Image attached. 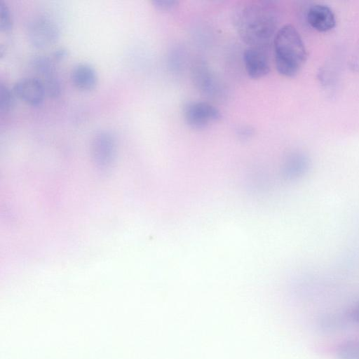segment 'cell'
Masks as SVG:
<instances>
[{
  "mask_svg": "<svg viewBox=\"0 0 359 359\" xmlns=\"http://www.w3.org/2000/svg\"><path fill=\"white\" fill-rule=\"evenodd\" d=\"M279 14L269 1H254L238 6L233 15L235 28L249 47L269 48L277 32Z\"/></svg>",
  "mask_w": 359,
  "mask_h": 359,
  "instance_id": "6da1fadb",
  "label": "cell"
},
{
  "mask_svg": "<svg viewBox=\"0 0 359 359\" xmlns=\"http://www.w3.org/2000/svg\"><path fill=\"white\" fill-rule=\"evenodd\" d=\"M274 60L278 72L285 77L296 76L307 59L303 39L292 25H285L277 31L273 40Z\"/></svg>",
  "mask_w": 359,
  "mask_h": 359,
  "instance_id": "7a4b0ae2",
  "label": "cell"
},
{
  "mask_svg": "<svg viewBox=\"0 0 359 359\" xmlns=\"http://www.w3.org/2000/svg\"><path fill=\"white\" fill-rule=\"evenodd\" d=\"M26 34L33 47L43 48L56 42L60 36V29L52 18L46 15H38L29 21Z\"/></svg>",
  "mask_w": 359,
  "mask_h": 359,
  "instance_id": "3957f363",
  "label": "cell"
},
{
  "mask_svg": "<svg viewBox=\"0 0 359 359\" xmlns=\"http://www.w3.org/2000/svg\"><path fill=\"white\" fill-rule=\"evenodd\" d=\"M184 117L187 123L195 129H202L221 118L219 110L206 102H192L184 108Z\"/></svg>",
  "mask_w": 359,
  "mask_h": 359,
  "instance_id": "277c9868",
  "label": "cell"
},
{
  "mask_svg": "<svg viewBox=\"0 0 359 359\" xmlns=\"http://www.w3.org/2000/svg\"><path fill=\"white\" fill-rule=\"evenodd\" d=\"M116 142L114 135L109 130L97 131L91 142V152L95 163L101 168L109 166L114 160Z\"/></svg>",
  "mask_w": 359,
  "mask_h": 359,
  "instance_id": "5b68a950",
  "label": "cell"
},
{
  "mask_svg": "<svg viewBox=\"0 0 359 359\" xmlns=\"http://www.w3.org/2000/svg\"><path fill=\"white\" fill-rule=\"evenodd\" d=\"M16 97L32 106H39L46 96L44 88L37 77H24L17 81L13 86Z\"/></svg>",
  "mask_w": 359,
  "mask_h": 359,
  "instance_id": "8992f818",
  "label": "cell"
},
{
  "mask_svg": "<svg viewBox=\"0 0 359 359\" xmlns=\"http://www.w3.org/2000/svg\"><path fill=\"white\" fill-rule=\"evenodd\" d=\"M243 62L246 72L252 79H261L270 72L268 48H247L243 53Z\"/></svg>",
  "mask_w": 359,
  "mask_h": 359,
  "instance_id": "52a82bcc",
  "label": "cell"
},
{
  "mask_svg": "<svg viewBox=\"0 0 359 359\" xmlns=\"http://www.w3.org/2000/svg\"><path fill=\"white\" fill-rule=\"evenodd\" d=\"M306 20L313 29L320 32H328L336 25L333 11L328 6L322 4H316L309 8Z\"/></svg>",
  "mask_w": 359,
  "mask_h": 359,
  "instance_id": "ba28073f",
  "label": "cell"
},
{
  "mask_svg": "<svg viewBox=\"0 0 359 359\" xmlns=\"http://www.w3.org/2000/svg\"><path fill=\"white\" fill-rule=\"evenodd\" d=\"M193 79L197 88L209 97H217L221 95L222 88L221 83L204 64L194 67Z\"/></svg>",
  "mask_w": 359,
  "mask_h": 359,
  "instance_id": "9c48e42d",
  "label": "cell"
},
{
  "mask_svg": "<svg viewBox=\"0 0 359 359\" xmlns=\"http://www.w3.org/2000/svg\"><path fill=\"white\" fill-rule=\"evenodd\" d=\"M70 79L72 84L82 91L95 88L97 83V74L94 67L86 62L76 64L72 69Z\"/></svg>",
  "mask_w": 359,
  "mask_h": 359,
  "instance_id": "30bf717a",
  "label": "cell"
},
{
  "mask_svg": "<svg viewBox=\"0 0 359 359\" xmlns=\"http://www.w3.org/2000/svg\"><path fill=\"white\" fill-rule=\"evenodd\" d=\"M30 66L41 81L57 76L53 60L46 55L33 56L30 60Z\"/></svg>",
  "mask_w": 359,
  "mask_h": 359,
  "instance_id": "8fae6325",
  "label": "cell"
},
{
  "mask_svg": "<svg viewBox=\"0 0 359 359\" xmlns=\"http://www.w3.org/2000/svg\"><path fill=\"white\" fill-rule=\"evenodd\" d=\"M307 167L308 162L305 157L300 154H293L284 164V176L290 180L296 179L304 175Z\"/></svg>",
  "mask_w": 359,
  "mask_h": 359,
  "instance_id": "7c38bea8",
  "label": "cell"
},
{
  "mask_svg": "<svg viewBox=\"0 0 359 359\" xmlns=\"http://www.w3.org/2000/svg\"><path fill=\"white\" fill-rule=\"evenodd\" d=\"M337 353L339 359H359V339L341 344Z\"/></svg>",
  "mask_w": 359,
  "mask_h": 359,
  "instance_id": "4fadbf2b",
  "label": "cell"
},
{
  "mask_svg": "<svg viewBox=\"0 0 359 359\" xmlns=\"http://www.w3.org/2000/svg\"><path fill=\"white\" fill-rule=\"evenodd\" d=\"M13 90L5 83L0 82V112L6 114L12 110L15 104Z\"/></svg>",
  "mask_w": 359,
  "mask_h": 359,
  "instance_id": "5bb4252c",
  "label": "cell"
},
{
  "mask_svg": "<svg viewBox=\"0 0 359 359\" xmlns=\"http://www.w3.org/2000/svg\"><path fill=\"white\" fill-rule=\"evenodd\" d=\"M12 28V18L7 4L0 0V30L8 32Z\"/></svg>",
  "mask_w": 359,
  "mask_h": 359,
  "instance_id": "9a60e30c",
  "label": "cell"
},
{
  "mask_svg": "<svg viewBox=\"0 0 359 359\" xmlns=\"http://www.w3.org/2000/svg\"><path fill=\"white\" fill-rule=\"evenodd\" d=\"M154 6L161 11H168L175 8L178 1L174 0H153Z\"/></svg>",
  "mask_w": 359,
  "mask_h": 359,
  "instance_id": "2e32d148",
  "label": "cell"
},
{
  "mask_svg": "<svg viewBox=\"0 0 359 359\" xmlns=\"http://www.w3.org/2000/svg\"><path fill=\"white\" fill-rule=\"evenodd\" d=\"M68 50L64 47H59L54 50L52 56L55 60H61L68 55Z\"/></svg>",
  "mask_w": 359,
  "mask_h": 359,
  "instance_id": "e0dca14e",
  "label": "cell"
},
{
  "mask_svg": "<svg viewBox=\"0 0 359 359\" xmlns=\"http://www.w3.org/2000/svg\"><path fill=\"white\" fill-rule=\"evenodd\" d=\"M252 130L250 129L248 127H244L243 128H241L240 132L238 133L239 136L241 137L243 139L248 138L251 136L252 134Z\"/></svg>",
  "mask_w": 359,
  "mask_h": 359,
  "instance_id": "ac0fdd59",
  "label": "cell"
},
{
  "mask_svg": "<svg viewBox=\"0 0 359 359\" xmlns=\"http://www.w3.org/2000/svg\"><path fill=\"white\" fill-rule=\"evenodd\" d=\"M351 316L354 322L359 324V303L353 309Z\"/></svg>",
  "mask_w": 359,
  "mask_h": 359,
  "instance_id": "d6986e66",
  "label": "cell"
}]
</instances>
